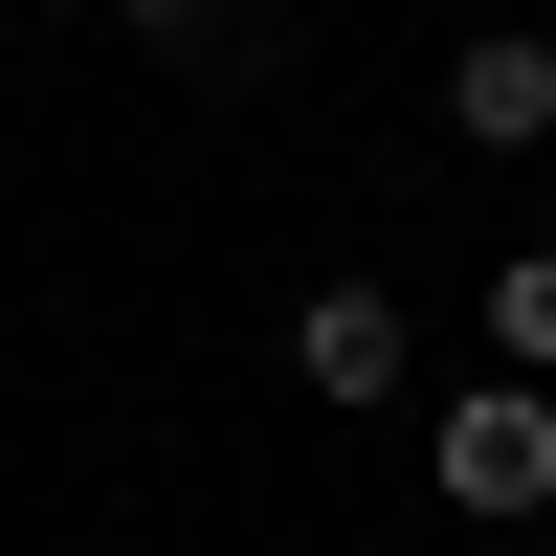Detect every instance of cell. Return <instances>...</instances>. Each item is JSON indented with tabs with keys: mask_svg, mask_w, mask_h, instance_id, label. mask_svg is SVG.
<instances>
[{
	"mask_svg": "<svg viewBox=\"0 0 556 556\" xmlns=\"http://www.w3.org/2000/svg\"><path fill=\"white\" fill-rule=\"evenodd\" d=\"M424 490H445L468 534H534V513H556V379H468V401L424 424Z\"/></svg>",
	"mask_w": 556,
	"mask_h": 556,
	"instance_id": "1",
	"label": "cell"
},
{
	"mask_svg": "<svg viewBox=\"0 0 556 556\" xmlns=\"http://www.w3.org/2000/svg\"><path fill=\"white\" fill-rule=\"evenodd\" d=\"M290 379L334 401V424H379V401L424 379V312H401L379 267H312V290H290Z\"/></svg>",
	"mask_w": 556,
	"mask_h": 556,
	"instance_id": "2",
	"label": "cell"
},
{
	"mask_svg": "<svg viewBox=\"0 0 556 556\" xmlns=\"http://www.w3.org/2000/svg\"><path fill=\"white\" fill-rule=\"evenodd\" d=\"M445 134L468 156H556V23H468L445 45Z\"/></svg>",
	"mask_w": 556,
	"mask_h": 556,
	"instance_id": "3",
	"label": "cell"
},
{
	"mask_svg": "<svg viewBox=\"0 0 556 556\" xmlns=\"http://www.w3.org/2000/svg\"><path fill=\"white\" fill-rule=\"evenodd\" d=\"M468 312H490V379H556V245H513Z\"/></svg>",
	"mask_w": 556,
	"mask_h": 556,
	"instance_id": "4",
	"label": "cell"
},
{
	"mask_svg": "<svg viewBox=\"0 0 556 556\" xmlns=\"http://www.w3.org/2000/svg\"><path fill=\"white\" fill-rule=\"evenodd\" d=\"M112 23L156 45V67H245V45H267V0H112Z\"/></svg>",
	"mask_w": 556,
	"mask_h": 556,
	"instance_id": "5",
	"label": "cell"
},
{
	"mask_svg": "<svg viewBox=\"0 0 556 556\" xmlns=\"http://www.w3.org/2000/svg\"><path fill=\"white\" fill-rule=\"evenodd\" d=\"M23 23H112V0H23Z\"/></svg>",
	"mask_w": 556,
	"mask_h": 556,
	"instance_id": "6",
	"label": "cell"
}]
</instances>
